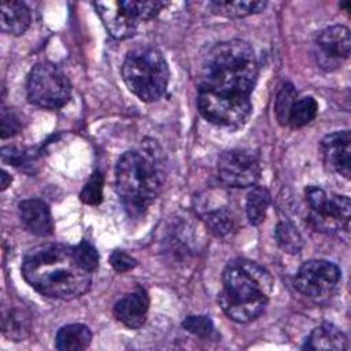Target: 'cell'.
<instances>
[{
    "label": "cell",
    "mask_w": 351,
    "mask_h": 351,
    "mask_svg": "<svg viewBox=\"0 0 351 351\" xmlns=\"http://www.w3.org/2000/svg\"><path fill=\"white\" fill-rule=\"evenodd\" d=\"M21 130V119L19 117L11 110L3 107L1 110V138L11 137Z\"/></svg>",
    "instance_id": "obj_29"
},
{
    "label": "cell",
    "mask_w": 351,
    "mask_h": 351,
    "mask_svg": "<svg viewBox=\"0 0 351 351\" xmlns=\"http://www.w3.org/2000/svg\"><path fill=\"white\" fill-rule=\"evenodd\" d=\"M73 252L78 263L89 273L95 271L99 266V252L86 240H81L77 245H73Z\"/></svg>",
    "instance_id": "obj_26"
},
{
    "label": "cell",
    "mask_w": 351,
    "mask_h": 351,
    "mask_svg": "<svg viewBox=\"0 0 351 351\" xmlns=\"http://www.w3.org/2000/svg\"><path fill=\"white\" fill-rule=\"evenodd\" d=\"M122 78L140 100L155 101L165 95L170 71L159 49L141 45L128 52L122 64Z\"/></svg>",
    "instance_id": "obj_5"
},
{
    "label": "cell",
    "mask_w": 351,
    "mask_h": 351,
    "mask_svg": "<svg viewBox=\"0 0 351 351\" xmlns=\"http://www.w3.org/2000/svg\"><path fill=\"white\" fill-rule=\"evenodd\" d=\"M296 99H298V92H296L295 86L291 82L282 84V86L277 92L276 101H274L276 118L281 126L288 125L289 114H291V110H292Z\"/></svg>",
    "instance_id": "obj_22"
},
{
    "label": "cell",
    "mask_w": 351,
    "mask_h": 351,
    "mask_svg": "<svg viewBox=\"0 0 351 351\" xmlns=\"http://www.w3.org/2000/svg\"><path fill=\"white\" fill-rule=\"evenodd\" d=\"M11 181H12L11 176L5 170H1V191L7 189L8 185L11 184Z\"/></svg>",
    "instance_id": "obj_31"
},
{
    "label": "cell",
    "mask_w": 351,
    "mask_h": 351,
    "mask_svg": "<svg viewBox=\"0 0 351 351\" xmlns=\"http://www.w3.org/2000/svg\"><path fill=\"white\" fill-rule=\"evenodd\" d=\"M303 350H336L347 348V336L333 324H321L307 336Z\"/></svg>",
    "instance_id": "obj_16"
},
{
    "label": "cell",
    "mask_w": 351,
    "mask_h": 351,
    "mask_svg": "<svg viewBox=\"0 0 351 351\" xmlns=\"http://www.w3.org/2000/svg\"><path fill=\"white\" fill-rule=\"evenodd\" d=\"M103 185H104V177L100 171H95L89 180L86 181V184L84 185L81 193H80V199L82 203L85 204H90V206H96L99 203H101L103 200Z\"/></svg>",
    "instance_id": "obj_25"
},
{
    "label": "cell",
    "mask_w": 351,
    "mask_h": 351,
    "mask_svg": "<svg viewBox=\"0 0 351 351\" xmlns=\"http://www.w3.org/2000/svg\"><path fill=\"white\" fill-rule=\"evenodd\" d=\"M92 340L90 329L84 324H69L62 326L55 337V348L59 351H82Z\"/></svg>",
    "instance_id": "obj_17"
},
{
    "label": "cell",
    "mask_w": 351,
    "mask_h": 351,
    "mask_svg": "<svg viewBox=\"0 0 351 351\" xmlns=\"http://www.w3.org/2000/svg\"><path fill=\"white\" fill-rule=\"evenodd\" d=\"M23 226L33 234L47 237L53 233V221L48 204L40 199H25L18 204Z\"/></svg>",
    "instance_id": "obj_14"
},
{
    "label": "cell",
    "mask_w": 351,
    "mask_h": 351,
    "mask_svg": "<svg viewBox=\"0 0 351 351\" xmlns=\"http://www.w3.org/2000/svg\"><path fill=\"white\" fill-rule=\"evenodd\" d=\"M163 170L151 148L126 151L115 166V189L130 217L147 211L162 191Z\"/></svg>",
    "instance_id": "obj_4"
},
{
    "label": "cell",
    "mask_w": 351,
    "mask_h": 351,
    "mask_svg": "<svg viewBox=\"0 0 351 351\" xmlns=\"http://www.w3.org/2000/svg\"><path fill=\"white\" fill-rule=\"evenodd\" d=\"M213 14L225 18H243L261 12L266 7V1H244V0H214L208 3Z\"/></svg>",
    "instance_id": "obj_18"
},
{
    "label": "cell",
    "mask_w": 351,
    "mask_h": 351,
    "mask_svg": "<svg viewBox=\"0 0 351 351\" xmlns=\"http://www.w3.org/2000/svg\"><path fill=\"white\" fill-rule=\"evenodd\" d=\"M324 162L330 171L350 178L351 167V136L348 130H339L326 134L321 140Z\"/></svg>",
    "instance_id": "obj_12"
},
{
    "label": "cell",
    "mask_w": 351,
    "mask_h": 351,
    "mask_svg": "<svg viewBox=\"0 0 351 351\" xmlns=\"http://www.w3.org/2000/svg\"><path fill=\"white\" fill-rule=\"evenodd\" d=\"M182 328L200 339H208L214 332V324L207 315H189L184 319Z\"/></svg>",
    "instance_id": "obj_27"
},
{
    "label": "cell",
    "mask_w": 351,
    "mask_h": 351,
    "mask_svg": "<svg viewBox=\"0 0 351 351\" xmlns=\"http://www.w3.org/2000/svg\"><path fill=\"white\" fill-rule=\"evenodd\" d=\"M270 204V193L265 186H255L247 195L245 213L251 225H261Z\"/></svg>",
    "instance_id": "obj_19"
},
{
    "label": "cell",
    "mask_w": 351,
    "mask_h": 351,
    "mask_svg": "<svg viewBox=\"0 0 351 351\" xmlns=\"http://www.w3.org/2000/svg\"><path fill=\"white\" fill-rule=\"evenodd\" d=\"M108 261H110V265L114 267V270L118 273L129 271L137 266V261L133 256H130L128 252L121 250L112 251Z\"/></svg>",
    "instance_id": "obj_30"
},
{
    "label": "cell",
    "mask_w": 351,
    "mask_h": 351,
    "mask_svg": "<svg viewBox=\"0 0 351 351\" xmlns=\"http://www.w3.org/2000/svg\"><path fill=\"white\" fill-rule=\"evenodd\" d=\"M351 37L348 27L335 25L324 29L315 40L314 56L319 67L332 71L341 66L348 58Z\"/></svg>",
    "instance_id": "obj_10"
},
{
    "label": "cell",
    "mask_w": 351,
    "mask_h": 351,
    "mask_svg": "<svg viewBox=\"0 0 351 351\" xmlns=\"http://www.w3.org/2000/svg\"><path fill=\"white\" fill-rule=\"evenodd\" d=\"M350 5H351V3H350V1H347V3H340V7H344V8H346V11H348V10H350Z\"/></svg>",
    "instance_id": "obj_32"
},
{
    "label": "cell",
    "mask_w": 351,
    "mask_h": 351,
    "mask_svg": "<svg viewBox=\"0 0 351 351\" xmlns=\"http://www.w3.org/2000/svg\"><path fill=\"white\" fill-rule=\"evenodd\" d=\"M341 280L340 269L324 259L304 262L295 277L296 289L314 302H325L333 296Z\"/></svg>",
    "instance_id": "obj_8"
},
{
    "label": "cell",
    "mask_w": 351,
    "mask_h": 351,
    "mask_svg": "<svg viewBox=\"0 0 351 351\" xmlns=\"http://www.w3.org/2000/svg\"><path fill=\"white\" fill-rule=\"evenodd\" d=\"M256 78L258 62L247 41L234 38L215 44L199 71V112L219 126H241L252 111L250 96Z\"/></svg>",
    "instance_id": "obj_1"
},
{
    "label": "cell",
    "mask_w": 351,
    "mask_h": 351,
    "mask_svg": "<svg viewBox=\"0 0 351 351\" xmlns=\"http://www.w3.org/2000/svg\"><path fill=\"white\" fill-rule=\"evenodd\" d=\"M26 282L43 296L74 299L89 291L92 276L74 256L73 245L45 244L30 250L22 262Z\"/></svg>",
    "instance_id": "obj_2"
},
{
    "label": "cell",
    "mask_w": 351,
    "mask_h": 351,
    "mask_svg": "<svg viewBox=\"0 0 351 351\" xmlns=\"http://www.w3.org/2000/svg\"><path fill=\"white\" fill-rule=\"evenodd\" d=\"M204 222L210 232L218 237L228 236L236 228V219L233 214L226 208H217L214 211H210L204 217Z\"/></svg>",
    "instance_id": "obj_23"
},
{
    "label": "cell",
    "mask_w": 351,
    "mask_h": 351,
    "mask_svg": "<svg viewBox=\"0 0 351 351\" xmlns=\"http://www.w3.org/2000/svg\"><path fill=\"white\" fill-rule=\"evenodd\" d=\"M271 291L273 278L263 266L237 258L230 261L222 271L218 302L230 319L247 324L265 311Z\"/></svg>",
    "instance_id": "obj_3"
},
{
    "label": "cell",
    "mask_w": 351,
    "mask_h": 351,
    "mask_svg": "<svg viewBox=\"0 0 351 351\" xmlns=\"http://www.w3.org/2000/svg\"><path fill=\"white\" fill-rule=\"evenodd\" d=\"M276 240L281 250L288 254H299L303 247V237L293 223L289 221H282L276 228Z\"/></svg>",
    "instance_id": "obj_21"
},
{
    "label": "cell",
    "mask_w": 351,
    "mask_h": 351,
    "mask_svg": "<svg viewBox=\"0 0 351 351\" xmlns=\"http://www.w3.org/2000/svg\"><path fill=\"white\" fill-rule=\"evenodd\" d=\"M218 177L230 188H247L258 182L261 163L250 149H229L218 158Z\"/></svg>",
    "instance_id": "obj_9"
},
{
    "label": "cell",
    "mask_w": 351,
    "mask_h": 351,
    "mask_svg": "<svg viewBox=\"0 0 351 351\" xmlns=\"http://www.w3.org/2000/svg\"><path fill=\"white\" fill-rule=\"evenodd\" d=\"M104 27L118 40L132 37L138 26V18L126 1H96L93 3Z\"/></svg>",
    "instance_id": "obj_11"
},
{
    "label": "cell",
    "mask_w": 351,
    "mask_h": 351,
    "mask_svg": "<svg viewBox=\"0 0 351 351\" xmlns=\"http://www.w3.org/2000/svg\"><path fill=\"white\" fill-rule=\"evenodd\" d=\"M30 330L29 319L19 311H10L8 315L3 318V332L10 339L19 341L27 336Z\"/></svg>",
    "instance_id": "obj_24"
},
{
    "label": "cell",
    "mask_w": 351,
    "mask_h": 351,
    "mask_svg": "<svg viewBox=\"0 0 351 351\" xmlns=\"http://www.w3.org/2000/svg\"><path fill=\"white\" fill-rule=\"evenodd\" d=\"M26 92L30 103L41 108L58 110L69 101L71 85L67 75L56 64L41 62L30 70Z\"/></svg>",
    "instance_id": "obj_6"
},
{
    "label": "cell",
    "mask_w": 351,
    "mask_h": 351,
    "mask_svg": "<svg viewBox=\"0 0 351 351\" xmlns=\"http://www.w3.org/2000/svg\"><path fill=\"white\" fill-rule=\"evenodd\" d=\"M304 196L310 207L311 223L318 230L336 232L348 225L351 213L348 196L328 193L313 185L304 189Z\"/></svg>",
    "instance_id": "obj_7"
},
{
    "label": "cell",
    "mask_w": 351,
    "mask_h": 351,
    "mask_svg": "<svg viewBox=\"0 0 351 351\" xmlns=\"http://www.w3.org/2000/svg\"><path fill=\"white\" fill-rule=\"evenodd\" d=\"M317 112H318V104L314 97L311 96L298 97L291 110L288 125L293 129L303 128L315 118Z\"/></svg>",
    "instance_id": "obj_20"
},
{
    "label": "cell",
    "mask_w": 351,
    "mask_h": 351,
    "mask_svg": "<svg viewBox=\"0 0 351 351\" xmlns=\"http://www.w3.org/2000/svg\"><path fill=\"white\" fill-rule=\"evenodd\" d=\"M129 5L140 21H149L159 14V11L166 5V3L158 1V0H151V1L129 0Z\"/></svg>",
    "instance_id": "obj_28"
},
{
    "label": "cell",
    "mask_w": 351,
    "mask_h": 351,
    "mask_svg": "<svg viewBox=\"0 0 351 351\" xmlns=\"http://www.w3.org/2000/svg\"><path fill=\"white\" fill-rule=\"evenodd\" d=\"M149 307V298L144 288L137 287L134 291L122 296L112 308L114 317L129 329H138L144 325Z\"/></svg>",
    "instance_id": "obj_13"
},
{
    "label": "cell",
    "mask_w": 351,
    "mask_h": 351,
    "mask_svg": "<svg viewBox=\"0 0 351 351\" xmlns=\"http://www.w3.org/2000/svg\"><path fill=\"white\" fill-rule=\"evenodd\" d=\"M32 22V14L29 7L23 1H4L1 3L0 26L4 33L12 36L23 34Z\"/></svg>",
    "instance_id": "obj_15"
}]
</instances>
